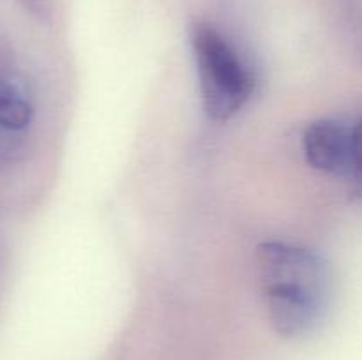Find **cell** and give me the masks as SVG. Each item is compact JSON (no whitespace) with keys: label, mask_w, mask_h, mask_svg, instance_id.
Returning <instances> with one entry per match:
<instances>
[{"label":"cell","mask_w":362,"mask_h":360,"mask_svg":"<svg viewBox=\"0 0 362 360\" xmlns=\"http://www.w3.org/2000/svg\"><path fill=\"white\" fill-rule=\"evenodd\" d=\"M258 279L276 332L299 337L313 332L329 309L332 275L317 253L285 242L257 249Z\"/></svg>","instance_id":"6da1fadb"},{"label":"cell","mask_w":362,"mask_h":360,"mask_svg":"<svg viewBox=\"0 0 362 360\" xmlns=\"http://www.w3.org/2000/svg\"><path fill=\"white\" fill-rule=\"evenodd\" d=\"M194 59L204 108L212 120L235 115L253 90V80L226 39L207 23L193 27Z\"/></svg>","instance_id":"7a4b0ae2"},{"label":"cell","mask_w":362,"mask_h":360,"mask_svg":"<svg viewBox=\"0 0 362 360\" xmlns=\"http://www.w3.org/2000/svg\"><path fill=\"white\" fill-rule=\"evenodd\" d=\"M304 152L315 169L350 176L354 169V127L338 120H317L304 133Z\"/></svg>","instance_id":"3957f363"},{"label":"cell","mask_w":362,"mask_h":360,"mask_svg":"<svg viewBox=\"0 0 362 360\" xmlns=\"http://www.w3.org/2000/svg\"><path fill=\"white\" fill-rule=\"evenodd\" d=\"M354 194L362 198V120L354 127V169L350 175Z\"/></svg>","instance_id":"277c9868"}]
</instances>
